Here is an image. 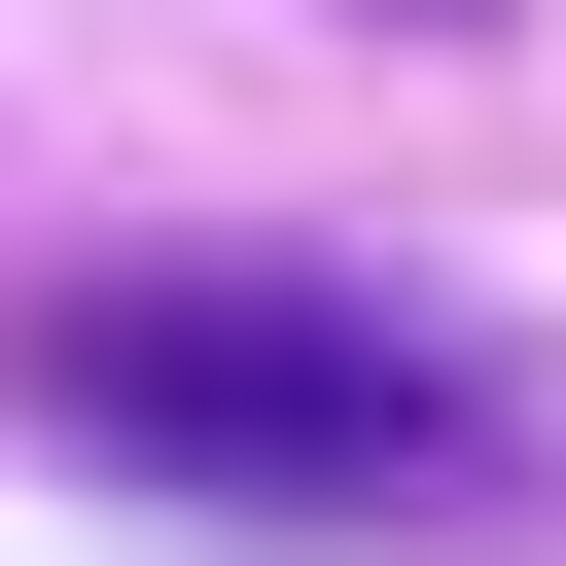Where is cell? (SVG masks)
Here are the masks:
<instances>
[{"instance_id":"obj_1","label":"cell","mask_w":566,"mask_h":566,"mask_svg":"<svg viewBox=\"0 0 566 566\" xmlns=\"http://www.w3.org/2000/svg\"><path fill=\"white\" fill-rule=\"evenodd\" d=\"M0 389H35L106 495H212V531H460V495L531 460V389H495L460 318L318 283V248H106V283H35Z\"/></svg>"},{"instance_id":"obj_2","label":"cell","mask_w":566,"mask_h":566,"mask_svg":"<svg viewBox=\"0 0 566 566\" xmlns=\"http://www.w3.org/2000/svg\"><path fill=\"white\" fill-rule=\"evenodd\" d=\"M389 35H495V0H389Z\"/></svg>"}]
</instances>
